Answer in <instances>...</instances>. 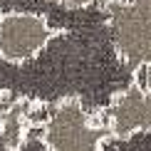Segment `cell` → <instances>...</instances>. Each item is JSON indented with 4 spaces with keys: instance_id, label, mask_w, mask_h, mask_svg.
<instances>
[{
    "instance_id": "obj_1",
    "label": "cell",
    "mask_w": 151,
    "mask_h": 151,
    "mask_svg": "<svg viewBox=\"0 0 151 151\" xmlns=\"http://www.w3.org/2000/svg\"><path fill=\"white\" fill-rule=\"evenodd\" d=\"M40 141L47 151H104L111 131L104 114H94L77 97H65L42 122Z\"/></svg>"
},
{
    "instance_id": "obj_2",
    "label": "cell",
    "mask_w": 151,
    "mask_h": 151,
    "mask_svg": "<svg viewBox=\"0 0 151 151\" xmlns=\"http://www.w3.org/2000/svg\"><path fill=\"white\" fill-rule=\"evenodd\" d=\"M60 35L42 12L35 10H5L0 12V60L22 67L37 60L47 45Z\"/></svg>"
},
{
    "instance_id": "obj_3",
    "label": "cell",
    "mask_w": 151,
    "mask_h": 151,
    "mask_svg": "<svg viewBox=\"0 0 151 151\" xmlns=\"http://www.w3.org/2000/svg\"><path fill=\"white\" fill-rule=\"evenodd\" d=\"M109 124L111 139H131L134 134L151 131V92L129 84L102 111Z\"/></svg>"
},
{
    "instance_id": "obj_4",
    "label": "cell",
    "mask_w": 151,
    "mask_h": 151,
    "mask_svg": "<svg viewBox=\"0 0 151 151\" xmlns=\"http://www.w3.org/2000/svg\"><path fill=\"white\" fill-rule=\"evenodd\" d=\"M47 3H55L67 10H84V8H92V5H99V3L104 5L106 0H47Z\"/></svg>"
}]
</instances>
